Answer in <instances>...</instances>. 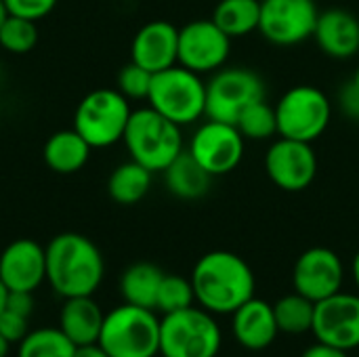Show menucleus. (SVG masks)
<instances>
[{
	"mask_svg": "<svg viewBox=\"0 0 359 357\" xmlns=\"http://www.w3.org/2000/svg\"><path fill=\"white\" fill-rule=\"evenodd\" d=\"M311 332L320 343L351 351L359 347V295L337 292L316 303Z\"/></svg>",
	"mask_w": 359,
	"mask_h": 357,
	"instance_id": "nucleus-15",
	"label": "nucleus"
},
{
	"mask_svg": "<svg viewBox=\"0 0 359 357\" xmlns=\"http://www.w3.org/2000/svg\"><path fill=\"white\" fill-rule=\"evenodd\" d=\"M164 271L154 263L143 261L126 267V271L120 278V292L124 297V303L156 311V299Z\"/></svg>",
	"mask_w": 359,
	"mask_h": 357,
	"instance_id": "nucleus-23",
	"label": "nucleus"
},
{
	"mask_svg": "<svg viewBox=\"0 0 359 357\" xmlns=\"http://www.w3.org/2000/svg\"><path fill=\"white\" fill-rule=\"evenodd\" d=\"M351 274H353V282H355V286H358L359 290V250L355 252L353 261H351Z\"/></svg>",
	"mask_w": 359,
	"mask_h": 357,
	"instance_id": "nucleus-38",
	"label": "nucleus"
},
{
	"mask_svg": "<svg viewBox=\"0 0 359 357\" xmlns=\"http://www.w3.org/2000/svg\"><path fill=\"white\" fill-rule=\"evenodd\" d=\"M57 0H4L6 13L23 19L38 21L55 8Z\"/></svg>",
	"mask_w": 359,
	"mask_h": 357,
	"instance_id": "nucleus-32",
	"label": "nucleus"
},
{
	"mask_svg": "<svg viewBox=\"0 0 359 357\" xmlns=\"http://www.w3.org/2000/svg\"><path fill=\"white\" fill-rule=\"evenodd\" d=\"M316 0H261L259 34L273 46H299L313 38Z\"/></svg>",
	"mask_w": 359,
	"mask_h": 357,
	"instance_id": "nucleus-11",
	"label": "nucleus"
},
{
	"mask_svg": "<svg viewBox=\"0 0 359 357\" xmlns=\"http://www.w3.org/2000/svg\"><path fill=\"white\" fill-rule=\"evenodd\" d=\"M46 250V282L63 297H93L105 276L101 250L82 234L65 231L55 236Z\"/></svg>",
	"mask_w": 359,
	"mask_h": 357,
	"instance_id": "nucleus-2",
	"label": "nucleus"
},
{
	"mask_svg": "<svg viewBox=\"0 0 359 357\" xmlns=\"http://www.w3.org/2000/svg\"><path fill=\"white\" fill-rule=\"evenodd\" d=\"M105 314L93 297H74L65 299L59 311L61 332L76 345H93L99 341Z\"/></svg>",
	"mask_w": 359,
	"mask_h": 357,
	"instance_id": "nucleus-20",
	"label": "nucleus"
},
{
	"mask_svg": "<svg viewBox=\"0 0 359 357\" xmlns=\"http://www.w3.org/2000/svg\"><path fill=\"white\" fill-rule=\"evenodd\" d=\"M276 107L278 137L313 143L330 126L332 101L330 97L313 84H297L288 88Z\"/></svg>",
	"mask_w": 359,
	"mask_h": 357,
	"instance_id": "nucleus-7",
	"label": "nucleus"
},
{
	"mask_svg": "<svg viewBox=\"0 0 359 357\" xmlns=\"http://www.w3.org/2000/svg\"><path fill=\"white\" fill-rule=\"evenodd\" d=\"M6 292H8V290H6V286L2 284V280H0V311L4 309V301H6Z\"/></svg>",
	"mask_w": 359,
	"mask_h": 357,
	"instance_id": "nucleus-40",
	"label": "nucleus"
},
{
	"mask_svg": "<svg viewBox=\"0 0 359 357\" xmlns=\"http://www.w3.org/2000/svg\"><path fill=\"white\" fill-rule=\"evenodd\" d=\"M151 170L143 164L128 160L114 168V173L107 179V194L114 202L122 206H133L141 202L151 187Z\"/></svg>",
	"mask_w": 359,
	"mask_h": 357,
	"instance_id": "nucleus-24",
	"label": "nucleus"
},
{
	"mask_svg": "<svg viewBox=\"0 0 359 357\" xmlns=\"http://www.w3.org/2000/svg\"><path fill=\"white\" fill-rule=\"evenodd\" d=\"M34 292H25V290H8L6 292V301H4V309H11L19 316L32 318L34 311Z\"/></svg>",
	"mask_w": 359,
	"mask_h": 357,
	"instance_id": "nucleus-35",
	"label": "nucleus"
},
{
	"mask_svg": "<svg viewBox=\"0 0 359 357\" xmlns=\"http://www.w3.org/2000/svg\"><path fill=\"white\" fill-rule=\"evenodd\" d=\"M189 280L196 301L212 316L233 314L250 301L257 290L250 265L229 250H212L200 257Z\"/></svg>",
	"mask_w": 359,
	"mask_h": 357,
	"instance_id": "nucleus-1",
	"label": "nucleus"
},
{
	"mask_svg": "<svg viewBox=\"0 0 359 357\" xmlns=\"http://www.w3.org/2000/svg\"><path fill=\"white\" fill-rule=\"evenodd\" d=\"M221 328L210 311L187 307L160 320L162 357H219Z\"/></svg>",
	"mask_w": 359,
	"mask_h": 357,
	"instance_id": "nucleus-6",
	"label": "nucleus"
},
{
	"mask_svg": "<svg viewBox=\"0 0 359 357\" xmlns=\"http://www.w3.org/2000/svg\"><path fill=\"white\" fill-rule=\"evenodd\" d=\"M273 316H276V324L280 332L299 337L313 328L316 303L299 292H292V295L282 297L273 305Z\"/></svg>",
	"mask_w": 359,
	"mask_h": 357,
	"instance_id": "nucleus-26",
	"label": "nucleus"
},
{
	"mask_svg": "<svg viewBox=\"0 0 359 357\" xmlns=\"http://www.w3.org/2000/svg\"><path fill=\"white\" fill-rule=\"evenodd\" d=\"M345 282V267L341 257L326 248L313 246L305 250L292 269L294 292L307 297L313 303H320L337 292H341Z\"/></svg>",
	"mask_w": 359,
	"mask_h": 357,
	"instance_id": "nucleus-14",
	"label": "nucleus"
},
{
	"mask_svg": "<svg viewBox=\"0 0 359 357\" xmlns=\"http://www.w3.org/2000/svg\"><path fill=\"white\" fill-rule=\"evenodd\" d=\"M0 280L6 290L34 292L46 280V250L36 240L11 242L0 255Z\"/></svg>",
	"mask_w": 359,
	"mask_h": 357,
	"instance_id": "nucleus-16",
	"label": "nucleus"
},
{
	"mask_svg": "<svg viewBox=\"0 0 359 357\" xmlns=\"http://www.w3.org/2000/svg\"><path fill=\"white\" fill-rule=\"evenodd\" d=\"M74 357H109V353H107L99 343H93V345L76 347V353H74Z\"/></svg>",
	"mask_w": 359,
	"mask_h": 357,
	"instance_id": "nucleus-37",
	"label": "nucleus"
},
{
	"mask_svg": "<svg viewBox=\"0 0 359 357\" xmlns=\"http://www.w3.org/2000/svg\"><path fill=\"white\" fill-rule=\"evenodd\" d=\"M236 128L246 141H273L278 137L276 107L267 99L250 103L236 120Z\"/></svg>",
	"mask_w": 359,
	"mask_h": 357,
	"instance_id": "nucleus-27",
	"label": "nucleus"
},
{
	"mask_svg": "<svg viewBox=\"0 0 359 357\" xmlns=\"http://www.w3.org/2000/svg\"><path fill=\"white\" fill-rule=\"evenodd\" d=\"M90 145L84 141V137L72 128V130H57L50 135L44 143L42 156L50 170L57 175H74L84 168L90 156Z\"/></svg>",
	"mask_w": 359,
	"mask_h": 357,
	"instance_id": "nucleus-21",
	"label": "nucleus"
},
{
	"mask_svg": "<svg viewBox=\"0 0 359 357\" xmlns=\"http://www.w3.org/2000/svg\"><path fill=\"white\" fill-rule=\"evenodd\" d=\"M133 109L118 88H97L76 107L74 128L90 147H109L122 141Z\"/></svg>",
	"mask_w": 359,
	"mask_h": 357,
	"instance_id": "nucleus-8",
	"label": "nucleus"
},
{
	"mask_svg": "<svg viewBox=\"0 0 359 357\" xmlns=\"http://www.w3.org/2000/svg\"><path fill=\"white\" fill-rule=\"evenodd\" d=\"M154 74L147 72L145 67L137 65L135 61L126 63L120 74H118V90L130 101V99H147L149 86H151Z\"/></svg>",
	"mask_w": 359,
	"mask_h": 357,
	"instance_id": "nucleus-31",
	"label": "nucleus"
},
{
	"mask_svg": "<svg viewBox=\"0 0 359 357\" xmlns=\"http://www.w3.org/2000/svg\"><path fill=\"white\" fill-rule=\"evenodd\" d=\"M351 80H353V82H355V84L359 86V65H358V69H355V74H353V78H351Z\"/></svg>",
	"mask_w": 359,
	"mask_h": 357,
	"instance_id": "nucleus-42",
	"label": "nucleus"
},
{
	"mask_svg": "<svg viewBox=\"0 0 359 357\" xmlns=\"http://www.w3.org/2000/svg\"><path fill=\"white\" fill-rule=\"evenodd\" d=\"M8 17V13H6V6H4V0H0V25H2V21Z\"/></svg>",
	"mask_w": 359,
	"mask_h": 357,
	"instance_id": "nucleus-41",
	"label": "nucleus"
},
{
	"mask_svg": "<svg viewBox=\"0 0 359 357\" xmlns=\"http://www.w3.org/2000/svg\"><path fill=\"white\" fill-rule=\"evenodd\" d=\"M196 301L191 280L183 276H168L164 274L162 284L158 288V299H156V309L162 314H172L191 307Z\"/></svg>",
	"mask_w": 359,
	"mask_h": 357,
	"instance_id": "nucleus-30",
	"label": "nucleus"
},
{
	"mask_svg": "<svg viewBox=\"0 0 359 357\" xmlns=\"http://www.w3.org/2000/svg\"><path fill=\"white\" fill-rule=\"evenodd\" d=\"M313 40L330 59H353L359 53V19L347 8L320 11Z\"/></svg>",
	"mask_w": 359,
	"mask_h": 357,
	"instance_id": "nucleus-18",
	"label": "nucleus"
},
{
	"mask_svg": "<svg viewBox=\"0 0 359 357\" xmlns=\"http://www.w3.org/2000/svg\"><path fill=\"white\" fill-rule=\"evenodd\" d=\"M265 173L269 181L282 191H305L318 177V156L313 145L276 137L265 151Z\"/></svg>",
	"mask_w": 359,
	"mask_h": 357,
	"instance_id": "nucleus-13",
	"label": "nucleus"
},
{
	"mask_svg": "<svg viewBox=\"0 0 359 357\" xmlns=\"http://www.w3.org/2000/svg\"><path fill=\"white\" fill-rule=\"evenodd\" d=\"M339 107L349 120L359 122V86L353 80L339 90Z\"/></svg>",
	"mask_w": 359,
	"mask_h": 357,
	"instance_id": "nucleus-34",
	"label": "nucleus"
},
{
	"mask_svg": "<svg viewBox=\"0 0 359 357\" xmlns=\"http://www.w3.org/2000/svg\"><path fill=\"white\" fill-rule=\"evenodd\" d=\"M229 55L231 38L212 19H194L179 27V65L206 76L225 67Z\"/></svg>",
	"mask_w": 359,
	"mask_h": 357,
	"instance_id": "nucleus-12",
	"label": "nucleus"
},
{
	"mask_svg": "<svg viewBox=\"0 0 359 357\" xmlns=\"http://www.w3.org/2000/svg\"><path fill=\"white\" fill-rule=\"evenodd\" d=\"M231 40L259 32L261 0H219L210 17Z\"/></svg>",
	"mask_w": 359,
	"mask_h": 357,
	"instance_id": "nucleus-25",
	"label": "nucleus"
},
{
	"mask_svg": "<svg viewBox=\"0 0 359 357\" xmlns=\"http://www.w3.org/2000/svg\"><path fill=\"white\" fill-rule=\"evenodd\" d=\"M179 27L166 19H154L139 27L130 44V61L151 74L177 65Z\"/></svg>",
	"mask_w": 359,
	"mask_h": 357,
	"instance_id": "nucleus-17",
	"label": "nucleus"
},
{
	"mask_svg": "<svg viewBox=\"0 0 359 357\" xmlns=\"http://www.w3.org/2000/svg\"><path fill=\"white\" fill-rule=\"evenodd\" d=\"M0 335L13 345V343H21L27 335H29V318L19 316L11 309H2L0 311Z\"/></svg>",
	"mask_w": 359,
	"mask_h": 357,
	"instance_id": "nucleus-33",
	"label": "nucleus"
},
{
	"mask_svg": "<svg viewBox=\"0 0 359 357\" xmlns=\"http://www.w3.org/2000/svg\"><path fill=\"white\" fill-rule=\"evenodd\" d=\"M97 343L109 357H156L160 353V320L154 309L124 303L105 314Z\"/></svg>",
	"mask_w": 359,
	"mask_h": 357,
	"instance_id": "nucleus-4",
	"label": "nucleus"
},
{
	"mask_svg": "<svg viewBox=\"0 0 359 357\" xmlns=\"http://www.w3.org/2000/svg\"><path fill=\"white\" fill-rule=\"evenodd\" d=\"M147 101L149 107L181 128L196 124L206 116V80L177 63L154 74Z\"/></svg>",
	"mask_w": 359,
	"mask_h": 357,
	"instance_id": "nucleus-5",
	"label": "nucleus"
},
{
	"mask_svg": "<svg viewBox=\"0 0 359 357\" xmlns=\"http://www.w3.org/2000/svg\"><path fill=\"white\" fill-rule=\"evenodd\" d=\"M215 177H210L196 158L185 149L179 154L166 168H164V183L166 189L179 198V200H200L208 194L210 183Z\"/></svg>",
	"mask_w": 359,
	"mask_h": 357,
	"instance_id": "nucleus-22",
	"label": "nucleus"
},
{
	"mask_svg": "<svg viewBox=\"0 0 359 357\" xmlns=\"http://www.w3.org/2000/svg\"><path fill=\"white\" fill-rule=\"evenodd\" d=\"M38 42L36 21L8 15L0 25V46L13 55L29 53Z\"/></svg>",
	"mask_w": 359,
	"mask_h": 357,
	"instance_id": "nucleus-29",
	"label": "nucleus"
},
{
	"mask_svg": "<svg viewBox=\"0 0 359 357\" xmlns=\"http://www.w3.org/2000/svg\"><path fill=\"white\" fill-rule=\"evenodd\" d=\"M231 330L236 341L244 349L248 351L267 349L280 335L273 316V305L252 297L231 314Z\"/></svg>",
	"mask_w": 359,
	"mask_h": 357,
	"instance_id": "nucleus-19",
	"label": "nucleus"
},
{
	"mask_svg": "<svg viewBox=\"0 0 359 357\" xmlns=\"http://www.w3.org/2000/svg\"><path fill=\"white\" fill-rule=\"evenodd\" d=\"M8 349H11V343L0 335V357H6L8 356Z\"/></svg>",
	"mask_w": 359,
	"mask_h": 357,
	"instance_id": "nucleus-39",
	"label": "nucleus"
},
{
	"mask_svg": "<svg viewBox=\"0 0 359 357\" xmlns=\"http://www.w3.org/2000/svg\"><path fill=\"white\" fill-rule=\"evenodd\" d=\"M76 345L61 332V328H38L19 343L17 357H74Z\"/></svg>",
	"mask_w": 359,
	"mask_h": 357,
	"instance_id": "nucleus-28",
	"label": "nucleus"
},
{
	"mask_svg": "<svg viewBox=\"0 0 359 357\" xmlns=\"http://www.w3.org/2000/svg\"><path fill=\"white\" fill-rule=\"evenodd\" d=\"M122 141L130 160L143 164L151 173H164V168L185 151L181 126L149 105L133 109Z\"/></svg>",
	"mask_w": 359,
	"mask_h": 357,
	"instance_id": "nucleus-3",
	"label": "nucleus"
},
{
	"mask_svg": "<svg viewBox=\"0 0 359 357\" xmlns=\"http://www.w3.org/2000/svg\"><path fill=\"white\" fill-rule=\"evenodd\" d=\"M263 78L250 67H221L206 82V116L208 120L236 124L238 116L255 101L265 99Z\"/></svg>",
	"mask_w": 359,
	"mask_h": 357,
	"instance_id": "nucleus-9",
	"label": "nucleus"
},
{
	"mask_svg": "<svg viewBox=\"0 0 359 357\" xmlns=\"http://www.w3.org/2000/svg\"><path fill=\"white\" fill-rule=\"evenodd\" d=\"M301 357H349V351H343L339 347H332V345H326V343L318 341L316 345H311Z\"/></svg>",
	"mask_w": 359,
	"mask_h": 357,
	"instance_id": "nucleus-36",
	"label": "nucleus"
},
{
	"mask_svg": "<svg viewBox=\"0 0 359 357\" xmlns=\"http://www.w3.org/2000/svg\"><path fill=\"white\" fill-rule=\"evenodd\" d=\"M187 151L210 177H223L242 164L246 139L240 135L236 124L206 118L191 135Z\"/></svg>",
	"mask_w": 359,
	"mask_h": 357,
	"instance_id": "nucleus-10",
	"label": "nucleus"
}]
</instances>
